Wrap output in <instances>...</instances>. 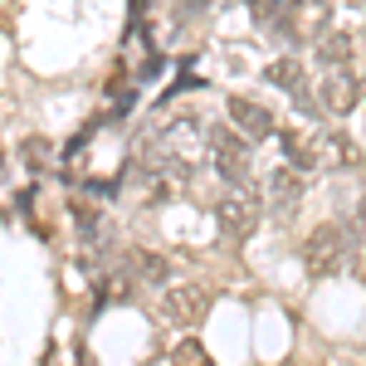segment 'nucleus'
<instances>
[{"instance_id":"f257e3e1","label":"nucleus","mask_w":366,"mask_h":366,"mask_svg":"<svg viewBox=\"0 0 366 366\" xmlns=\"http://www.w3.org/2000/svg\"><path fill=\"white\" fill-rule=\"evenodd\" d=\"M347 259H352V249H347V229L332 225V220L317 225L308 234V244H303V264H308V274H317V279L347 269Z\"/></svg>"},{"instance_id":"f03ea898","label":"nucleus","mask_w":366,"mask_h":366,"mask_svg":"<svg viewBox=\"0 0 366 366\" xmlns=\"http://www.w3.org/2000/svg\"><path fill=\"white\" fill-rule=\"evenodd\" d=\"M205 312H210V293L200 283H171L167 293L157 298V317L171 322V327H196Z\"/></svg>"},{"instance_id":"7ed1b4c3","label":"nucleus","mask_w":366,"mask_h":366,"mask_svg":"<svg viewBox=\"0 0 366 366\" xmlns=\"http://www.w3.org/2000/svg\"><path fill=\"white\" fill-rule=\"evenodd\" d=\"M215 220L225 229L229 239H249L254 229H259V200L244 196V191H225V196L215 200Z\"/></svg>"},{"instance_id":"20e7f679","label":"nucleus","mask_w":366,"mask_h":366,"mask_svg":"<svg viewBox=\"0 0 366 366\" xmlns=\"http://www.w3.org/2000/svg\"><path fill=\"white\" fill-rule=\"evenodd\" d=\"M357 98H362V84H357L347 69H327V74H322V84H317V103H322L327 113L347 117L352 108H357Z\"/></svg>"},{"instance_id":"39448f33","label":"nucleus","mask_w":366,"mask_h":366,"mask_svg":"<svg viewBox=\"0 0 366 366\" xmlns=\"http://www.w3.org/2000/svg\"><path fill=\"white\" fill-rule=\"evenodd\" d=\"M229 122H234L249 142H264L269 132H274L269 108H264V103H254V98H229Z\"/></svg>"},{"instance_id":"423d86ee","label":"nucleus","mask_w":366,"mask_h":366,"mask_svg":"<svg viewBox=\"0 0 366 366\" xmlns=\"http://www.w3.org/2000/svg\"><path fill=\"white\" fill-rule=\"evenodd\" d=\"M264 191H269V205H274V210H288V205H298V200H303L308 181H303V171H298V167H279L274 176H269V186H264Z\"/></svg>"},{"instance_id":"0eeeda50","label":"nucleus","mask_w":366,"mask_h":366,"mask_svg":"<svg viewBox=\"0 0 366 366\" xmlns=\"http://www.w3.org/2000/svg\"><path fill=\"white\" fill-rule=\"evenodd\" d=\"M317 147V167H352L357 162V147L347 132H322V137H312Z\"/></svg>"},{"instance_id":"6e6552de","label":"nucleus","mask_w":366,"mask_h":366,"mask_svg":"<svg viewBox=\"0 0 366 366\" xmlns=\"http://www.w3.org/2000/svg\"><path fill=\"white\" fill-rule=\"evenodd\" d=\"M352 54H357L352 34H322V39H317V64H322V69H347Z\"/></svg>"},{"instance_id":"1a4fd4ad","label":"nucleus","mask_w":366,"mask_h":366,"mask_svg":"<svg viewBox=\"0 0 366 366\" xmlns=\"http://www.w3.org/2000/svg\"><path fill=\"white\" fill-rule=\"evenodd\" d=\"M269 84L303 98V64H298V59H274V64H269Z\"/></svg>"},{"instance_id":"9d476101","label":"nucleus","mask_w":366,"mask_h":366,"mask_svg":"<svg viewBox=\"0 0 366 366\" xmlns=\"http://www.w3.org/2000/svg\"><path fill=\"white\" fill-rule=\"evenodd\" d=\"M127 274H137V279H147V283H162L167 279V264H162L157 254H147V249H132L127 254Z\"/></svg>"},{"instance_id":"9b49d317","label":"nucleus","mask_w":366,"mask_h":366,"mask_svg":"<svg viewBox=\"0 0 366 366\" xmlns=\"http://www.w3.org/2000/svg\"><path fill=\"white\" fill-rule=\"evenodd\" d=\"M171 366H215V362H210V352H205L196 337H181L171 347Z\"/></svg>"},{"instance_id":"f8f14e48","label":"nucleus","mask_w":366,"mask_h":366,"mask_svg":"<svg viewBox=\"0 0 366 366\" xmlns=\"http://www.w3.org/2000/svg\"><path fill=\"white\" fill-rule=\"evenodd\" d=\"M357 229H362V239H366V196H362V205H357Z\"/></svg>"}]
</instances>
